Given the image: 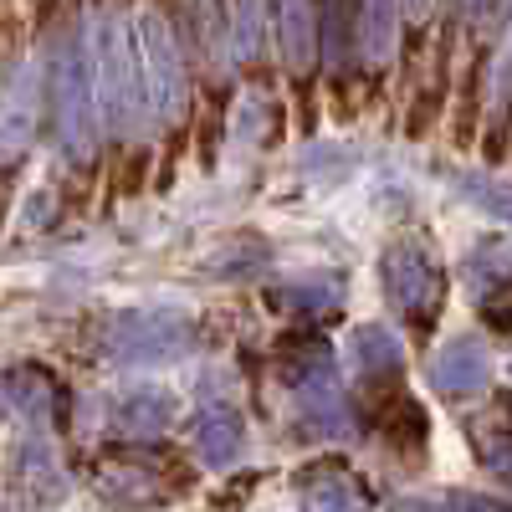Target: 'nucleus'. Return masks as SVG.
I'll return each mask as SVG.
<instances>
[{
	"label": "nucleus",
	"mask_w": 512,
	"mask_h": 512,
	"mask_svg": "<svg viewBox=\"0 0 512 512\" xmlns=\"http://www.w3.org/2000/svg\"><path fill=\"white\" fill-rule=\"evenodd\" d=\"M379 287H384V303L415 328H431L446 297V277L436 267L431 246H420L415 236H400L379 251Z\"/></svg>",
	"instance_id": "2"
},
{
	"label": "nucleus",
	"mask_w": 512,
	"mask_h": 512,
	"mask_svg": "<svg viewBox=\"0 0 512 512\" xmlns=\"http://www.w3.org/2000/svg\"><path fill=\"white\" fill-rule=\"evenodd\" d=\"M410 6V0H359L354 6V26H359V52L369 62L390 57L395 47V31H400V11Z\"/></svg>",
	"instance_id": "9"
},
{
	"label": "nucleus",
	"mask_w": 512,
	"mask_h": 512,
	"mask_svg": "<svg viewBox=\"0 0 512 512\" xmlns=\"http://www.w3.org/2000/svg\"><path fill=\"white\" fill-rule=\"evenodd\" d=\"M349 359L364 374L369 390H384V384H395L400 369H405V344L390 323H364V328L349 333Z\"/></svg>",
	"instance_id": "7"
},
{
	"label": "nucleus",
	"mask_w": 512,
	"mask_h": 512,
	"mask_svg": "<svg viewBox=\"0 0 512 512\" xmlns=\"http://www.w3.org/2000/svg\"><path fill=\"white\" fill-rule=\"evenodd\" d=\"M123 354L128 359H164L185 344V323H169V318H128L123 328Z\"/></svg>",
	"instance_id": "11"
},
{
	"label": "nucleus",
	"mask_w": 512,
	"mask_h": 512,
	"mask_svg": "<svg viewBox=\"0 0 512 512\" xmlns=\"http://www.w3.org/2000/svg\"><path fill=\"white\" fill-rule=\"evenodd\" d=\"M267 31L272 47L292 72H308L318 57V16L313 0H267Z\"/></svg>",
	"instance_id": "5"
},
{
	"label": "nucleus",
	"mask_w": 512,
	"mask_h": 512,
	"mask_svg": "<svg viewBox=\"0 0 512 512\" xmlns=\"http://www.w3.org/2000/svg\"><path fill=\"white\" fill-rule=\"evenodd\" d=\"M93 88L98 108L113 134H128L144 108V82H139V57H134V16H108L93 31Z\"/></svg>",
	"instance_id": "1"
},
{
	"label": "nucleus",
	"mask_w": 512,
	"mask_h": 512,
	"mask_svg": "<svg viewBox=\"0 0 512 512\" xmlns=\"http://www.w3.org/2000/svg\"><path fill=\"white\" fill-rule=\"evenodd\" d=\"M134 57H139V82H144V108L149 118L169 123L185 108V62H180V41L159 11L134 16Z\"/></svg>",
	"instance_id": "3"
},
{
	"label": "nucleus",
	"mask_w": 512,
	"mask_h": 512,
	"mask_svg": "<svg viewBox=\"0 0 512 512\" xmlns=\"http://www.w3.org/2000/svg\"><path fill=\"white\" fill-rule=\"evenodd\" d=\"M303 497L308 502H318V507H349V502H359V487H354V477L344 472V466H333V461H323V466H308L303 477Z\"/></svg>",
	"instance_id": "13"
},
{
	"label": "nucleus",
	"mask_w": 512,
	"mask_h": 512,
	"mask_svg": "<svg viewBox=\"0 0 512 512\" xmlns=\"http://www.w3.org/2000/svg\"><path fill=\"white\" fill-rule=\"evenodd\" d=\"M277 303H292V313L297 318H308V313H328L338 297H333V287H323V282H308V287H287V292H277Z\"/></svg>",
	"instance_id": "17"
},
{
	"label": "nucleus",
	"mask_w": 512,
	"mask_h": 512,
	"mask_svg": "<svg viewBox=\"0 0 512 512\" xmlns=\"http://www.w3.org/2000/svg\"><path fill=\"white\" fill-rule=\"evenodd\" d=\"M492 103L497 113L512 103V0H507V26H502V52H497V72H492Z\"/></svg>",
	"instance_id": "18"
},
{
	"label": "nucleus",
	"mask_w": 512,
	"mask_h": 512,
	"mask_svg": "<svg viewBox=\"0 0 512 512\" xmlns=\"http://www.w3.org/2000/svg\"><path fill=\"white\" fill-rule=\"evenodd\" d=\"M487 466H492V472H497L502 482H512V451H502V456H492V451H487Z\"/></svg>",
	"instance_id": "19"
},
{
	"label": "nucleus",
	"mask_w": 512,
	"mask_h": 512,
	"mask_svg": "<svg viewBox=\"0 0 512 512\" xmlns=\"http://www.w3.org/2000/svg\"><path fill=\"white\" fill-rule=\"evenodd\" d=\"M456 190H466V200H477L482 210H492V216L512 231V185L492 180V175H477V169H466V175H456Z\"/></svg>",
	"instance_id": "16"
},
{
	"label": "nucleus",
	"mask_w": 512,
	"mask_h": 512,
	"mask_svg": "<svg viewBox=\"0 0 512 512\" xmlns=\"http://www.w3.org/2000/svg\"><path fill=\"white\" fill-rule=\"evenodd\" d=\"M195 441H200L205 466H231V461L241 456V446H246V420H241V410H236V405H210V410L200 415Z\"/></svg>",
	"instance_id": "8"
},
{
	"label": "nucleus",
	"mask_w": 512,
	"mask_h": 512,
	"mask_svg": "<svg viewBox=\"0 0 512 512\" xmlns=\"http://www.w3.org/2000/svg\"><path fill=\"white\" fill-rule=\"evenodd\" d=\"M93 52H82L77 41H62L52 52V108H57V128L62 144L72 154H82L93 144Z\"/></svg>",
	"instance_id": "4"
},
{
	"label": "nucleus",
	"mask_w": 512,
	"mask_h": 512,
	"mask_svg": "<svg viewBox=\"0 0 512 512\" xmlns=\"http://www.w3.org/2000/svg\"><path fill=\"white\" fill-rule=\"evenodd\" d=\"M31 128H36V82L26 77H11V88H6V103H0V144H26L31 139Z\"/></svg>",
	"instance_id": "12"
},
{
	"label": "nucleus",
	"mask_w": 512,
	"mask_h": 512,
	"mask_svg": "<svg viewBox=\"0 0 512 512\" xmlns=\"http://www.w3.org/2000/svg\"><path fill=\"white\" fill-rule=\"evenodd\" d=\"M431 384L446 400H477L492 384V359L482 354V344H472V338H456V344H446L431 359Z\"/></svg>",
	"instance_id": "6"
},
{
	"label": "nucleus",
	"mask_w": 512,
	"mask_h": 512,
	"mask_svg": "<svg viewBox=\"0 0 512 512\" xmlns=\"http://www.w3.org/2000/svg\"><path fill=\"white\" fill-rule=\"evenodd\" d=\"M466 282H472L477 297H492V292H512V241L492 236L482 246H472V256H466Z\"/></svg>",
	"instance_id": "10"
},
{
	"label": "nucleus",
	"mask_w": 512,
	"mask_h": 512,
	"mask_svg": "<svg viewBox=\"0 0 512 512\" xmlns=\"http://www.w3.org/2000/svg\"><path fill=\"white\" fill-rule=\"evenodd\" d=\"M379 431L395 446H415L425 436V415L410 395H390V400H379Z\"/></svg>",
	"instance_id": "15"
},
{
	"label": "nucleus",
	"mask_w": 512,
	"mask_h": 512,
	"mask_svg": "<svg viewBox=\"0 0 512 512\" xmlns=\"http://www.w3.org/2000/svg\"><path fill=\"white\" fill-rule=\"evenodd\" d=\"M169 415H175V400H169L164 390H139V395H128L118 420L128 425V431H139V436H159Z\"/></svg>",
	"instance_id": "14"
}]
</instances>
